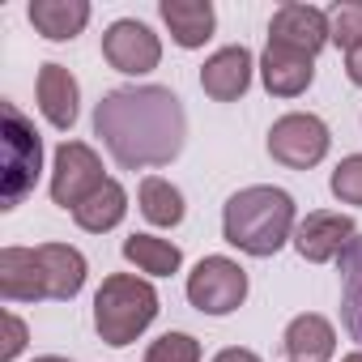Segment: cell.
I'll return each instance as SVG.
<instances>
[{
    "instance_id": "cell-29",
    "label": "cell",
    "mask_w": 362,
    "mask_h": 362,
    "mask_svg": "<svg viewBox=\"0 0 362 362\" xmlns=\"http://www.w3.org/2000/svg\"><path fill=\"white\" fill-rule=\"evenodd\" d=\"M35 362H69V358H60V354H43V358H35Z\"/></svg>"
},
{
    "instance_id": "cell-17",
    "label": "cell",
    "mask_w": 362,
    "mask_h": 362,
    "mask_svg": "<svg viewBox=\"0 0 362 362\" xmlns=\"http://www.w3.org/2000/svg\"><path fill=\"white\" fill-rule=\"evenodd\" d=\"M26 18L47 43H73L90 26V0H30Z\"/></svg>"
},
{
    "instance_id": "cell-20",
    "label": "cell",
    "mask_w": 362,
    "mask_h": 362,
    "mask_svg": "<svg viewBox=\"0 0 362 362\" xmlns=\"http://www.w3.org/2000/svg\"><path fill=\"white\" fill-rule=\"evenodd\" d=\"M136 205H141V214H145L149 226L170 230V226L184 222V192H179L170 179H162V175H145V179H141Z\"/></svg>"
},
{
    "instance_id": "cell-10",
    "label": "cell",
    "mask_w": 362,
    "mask_h": 362,
    "mask_svg": "<svg viewBox=\"0 0 362 362\" xmlns=\"http://www.w3.org/2000/svg\"><path fill=\"white\" fill-rule=\"evenodd\" d=\"M269 43H281L290 52H303V56H320L332 35H328V9H315V5H298V0H290V5H281L273 18H269Z\"/></svg>"
},
{
    "instance_id": "cell-22",
    "label": "cell",
    "mask_w": 362,
    "mask_h": 362,
    "mask_svg": "<svg viewBox=\"0 0 362 362\" xmlns=\"http://www.w3.org/2000/svg\"><path fill=\"white\" fill-rule=\"evenodd\" d=\"M124 260L136 264L149 277H170V273H179V264H184V252H179L170 239H158V235H128L124 239Z\"/></svg>"
},
{
    "instance_id": "cell-11",
    "label": "cell",
    "mask_w": 362,
    "mask_h": 362,
    "mask_svg": "<svg viewBox=\"0 0 362 362\" xmlns=\"http://www.w3.org/2000/svg\"><path fill=\"white\" fill-rule=\"evenodd\" d=\"M252 73H256V60L243 43H230V47H218L205 64H201V90L214 98V103H235L247 94L252 86Z\"/></svg>"
},
{
    "instance_id": "cell-16",
    "label": "cell",
    "mask_w": 362,
    "mask_h": 362,
    "mask_svg": "<svg viewBox=\"0 0 362 362\" xmlns=\"http://www.w3.org/2000/svg\"><path fill=\"white\" fill-rule=\"evenodd\" d=\"M281 349L290 354V362H328L337 354V328L315 315V311H303L286 324L281 332Z\"/></svg>"
},
{
    "instance_id": "cell-23",
    "label": "cell",
    "mask_w": 362,
    "mask_h": 362,
    "mask_svg": "<svg viewBox=\"0 0 362 362\" xmlns=\"http://www.w3.org/2000/svg\"><path fill=\"white\" fill-rule=\"evenodd\" d=\"M328 35L345 56L362 43V0H337L328 9Z\"/></svg>"
},
{
    "instance_id": "cell-8",
    "label": "cell",
    "mask_w": 362,
    "mask_h": 362,
    "mask_svg": "<svg viewBox=\"0 0 362 362\" xmlns=\"http://www.w3.org/2000/svg\"><path fill=\"white\" fill-rule=\"evenodd\" d=\"M103 60H107L115 73L145 77V73H153L158 60H162V39H158L145 22L119 18V22H111L107 35H103Z\"/></svg>"
},
{
    "instance_id": "cell-13",
    "label": "cell",
    "mask_w": 362,
    "mask_h": 362,
    "mask_svg": "<svg viewBox=\"0 0 362 362\" xmlns=\"http://www.w3.org/2000/svg\"><path fill=\"white\" fill-rule=\"evenodd\" d=\"M0 298L5 303H43L47 273L35 247H5L0 252Z\"/></svg>"
},
{
    "instance_id": "cell-7",
    "label": "cell",
    "mask_w": 362,
    "mask_h": 362,
    "mask_svg": "<svg viewBox=\"0 0 362 362\" xmlns=\"http://www.w3.org/2000/svg\"><path fill=\"white\" fill-rule=\"evenodd\" d=\"M107 184L103 175V158L94 153V145L86 141H64L56 149V162H52V201L60 209H77L81 201H90L98 188Z\"/></svg>"
},
{
    "instance_id": "cell-4",
    "label": "cell",
    "mask_w": 362,
    "mask_h": 362,
    "mask_svg": "<svg viewBox=\"0 0 362 362\" xmlns=\"http://www.w3.org/2000/svg\"><path fill=\"white\" fill-rule=\"evenodd\" d=\"M0 141H5V170H0V209H18L43 170V141L35 124L5 98L0 103Z\"/></svg>"
},
{
    "instance_id": "cell-15",
    "label": "cell",
    "mask_w": 362,
    "mask_h": 362,
    "mask_svg": "<svg viewBox=\"0 0 362 362\" xmlns=\"http://www.w3.org/2000/svg\"><path fill=\"white\" fill-rule=\"evenodd\" d=\"M158 13H162L170 39L184 52L205 47L214 39V30H218V9L209 5V0H162Z\"/></svg>"
},
{
    "instance_id": "cell-30",
    "label": "cell",
    "mask_w": 362,
    "mask_h": 362,
    "mask_svg": "<svg viewBox=\"0 0 362 362\" xmlns=\"http://www.w3.org/2000/svg\"><path fill=\"white\" fill-rule=\"evenodd\" d=\"M341 362H362V349H358V354H345Z\"/></svg>"
},
{
    "instance_id": "cell-9",
    "label": "cell",
    "mask_w": 362,
    "mask_h": 362,
    "mask_svg": "<svg viewBox=\"0 0 362 362\" xmlns=\"http://www.w3.org/2000/svg\"><path fill=\"white\" fill-rule=\"evenodd\" d=\"M358 239V226L349 214H332V209H315L294 226V247L307 264H328L341 260V252Z\"/></svg>"
},
{
    "instance_id": "cell-24",
    "label": "cell",
    "mask_w": 362,
    "mask_h": 362,
    "mask_svg": "<svg viewBox=\"0 0 362 362\" xmlns=\"http://www.w3.org/2000/svg\"><path fill=\"white\" fill-rule=\"evenodd\" d=\"M145 362H201V341L192 332H162L149 341Z\"/></svg>"
},
{
    "instance_id": "cell-25",
    "label": "cell",
    "mask_w": 362,
    "mask_h": 362,
    "mask_svg": "<svg viewBox=\"0 0 362 362\" xmlns=\"http://www.w3.org/2000/svg\"><path fill=\"white\" fill-rule=\"evenodd\" d=\"M328 188L341 205H358L362 209V153H349L337 162L332 179H328Z\"/></svg>"
},
{
    "instance_id": "cell-28",
    "label": "cell",
    "mask_w": 362,
    "mask_h": 362,
    "mask_svg": "<svg viewBox=\"0 0 362 362\" xmlns=\"http://www.w3.org/2000/svg\"><path fill=\"white\" fill-rule=\"evenodd\" d=\"M345 73H349V81H354V86H362V43L345 56Z\"/></svg>"
},
{
    "instance_id": "cell-27",
    "label": "cell",
    "mask_w": 362,
    "mask_h": 362,
    "mask_svg": "<svg viewBox=\"0 0 362 362\" xmlns=\"http://www.w3.org/2000/svg\"><path fill=\"white\" fill-rule=\"evenodd\" d=\"M214 362H264L256 349H243V345H226V349H218L214 354Z\"/></svg>"
},
{
    "instance_id": "cell-2",
    "label": "cell",
    "mask_w": 362,
    "mask_h": 362,
    "mask_svg": "<svg viewBox=\"0 0 362 362\" xmlns=\"http://www.w3.org/2000/svg\"><path fill=\"white\" fill-rule=\"evenodd\" d=\"M294 197L273 184H252L235 192L222 209V239L256 260L277 256L286 243H294Z\"/></svg>"
},
{
    "instance_id": "cell-6",
    "label": "cell",
    "mask_w": 362,
    "mask_h": 362,
    "mask_svg": "<svg viewBox=\"0 0 362 362\" xmlns=\"http://www.w3.org/2000/svg\"><path fill=\"white\" fill-rule=\"evenodd\" d=\"M247 298V269L230 256H205L188 273V303L201 315H230Z\"/></svg>"
},
{
    "instance_id": "cell-5",
    "label": "cell",
    "mask_w": 362,
    "mask_h": 362,
    "mask_svg": "<svg viewBox=\"0 0 362 362\" xmlns=\"http://www.w3.org/2000/svg\"><path fill=\"white\" fill-rule=\"evenodd\" d=\"M328 145H332V132L311 111H290V115L273 119V128H269V153H273V162H281L290 170L320 166L328 158Z\"/></svg>"
},
{
    "instance_id": "cell-26",
    "label": "cell",
    "mask_w": 362,
    "mask_h": 362,
    "mask_svg": "<svg viewBox=\"0 0 362 362\" xmlns=\"http://www.w3.org/2000/svg\"><path fill=\"white\" fill-rule=\"evenodd\" d=\"M0 324H5V337H0V362H13V358L26 349V341H30L26 320H22L18 311H5V315H0Z\"/></svg>"
},
{
    "instance_id": "cell-21",
    "label": "cell",
    "mask_w": 362,
    "mask_h": 362,
    "mask_svg": "<svg viewBox=\"0 0 362 362\" xmlns=\"http://www.w3.org/2000/svg\"><path fill=\"white\" fill-rule=\"evenodd\" d=\"M341 324L362 345V235L341 252Z\"/></svg>"
},
{
    "instance_id": "cell-12",
    "label": "cell",
    "mask_w": 362,
    "mask_h": 362,
    "mask_svg": "<svg viewBox=\"0 0 362 362\" xmlns=\"http://www.w3.org/2000/svg\"><path fill=\"white\" fill-rule=\"evenodd\" d=\"M260 81L273 98H298L315 81V60L303 52H290L281 43H269L260 52Z\"/></svg>"
},
{
    "instance_id": "cell-14",
    "label": "cell",
    "mask_w": 362,
    "mask_h": 362,
    "mask_svg": "<svg viewBox=\"0 0 362 362\" xmlns=\"http://www.w3.org/2000/svg\"><path fill=\"white\" fill-rule=\"evenodd\" d=\"M35 94H39V111L47 115L52 128L69 132L77 124V111H81V86L77 77L64 69V64H43L39 69V81H35Z\"/></svg>"
},
{
    "instance_id": "cell-18",
    "label": "cell",
    "mask_w": 362,
    "mask_h": 362,
    "mask_svg": "<svg viewBox=\"0 0 362 362\" xmlns=\"http://www.w3.org/2000/svg\"><path fill=\"white\" fill-rule=\"evenodd\" d=\"M35 252H39L43 273H47V298L73 303L81 294V286H86V273H90L86 256L77 247H69V243H39Z\"/></svg>"
},
{
    "instance_id": "cell-1",
    "label": "cell",
    "mask_w": 362,
    "mask_h": 362,
    "mask_svg": "<svg viewBox=\"0 0 362 362\" xmlns=\"http://www.w3.org/2000/svg\"><path fill=\"white\" fill-rule=\"evenodd\" d=\"M94 136L124 170L166 166L188 141V111L166 86H124L94 107Z\"/></svg>"
},
{
    "instance_id": "cell-19",
    "label": "cell",
    "mask_w": 362,
    "mask_h": 362,
    "mask_svg": "<svg viewBox=\"0 0 362 362\" xmlns=\"http://www.w3.org/2000/svg\"><path fill=\"white\" fill-rule=\"evenodd\" d=\"M124 214H128V192H124V184L107 179V184H103L90 201H81V205L73 209V222H77L81 230H90V235H107V230H115V226L124 222Z\"/></svg>"
},
{
    "instance_id": "cell-3",
    "label": "cell",
    "mask_w": 362,
    "mask_h": 362,
    "mask_svg": "<svg viewBox=\"0 0 362 362\" xmlns=\"http://www.w3.org/2000/svg\"><path fill=\"white\" fill-rule=\"evenodd\" d=\"M158 320V290L145 277L111 273L94 294V328L107 345H132Z\"/></svg>"
}]
</instances>
